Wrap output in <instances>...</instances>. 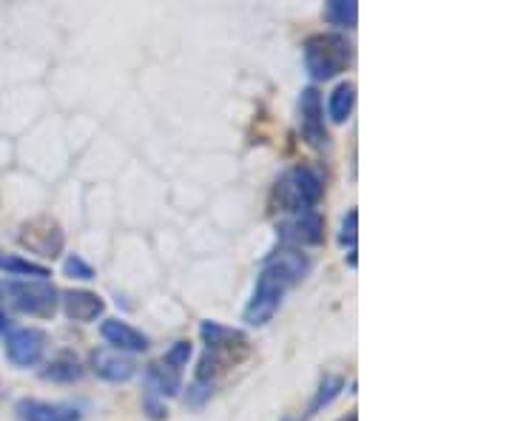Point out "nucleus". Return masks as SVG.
Instances as JSON below:
<instances>
[{
  "label": "nucleus",
  "mask_w": 512,
  "mask_h": 421,
  "mask_svg": "<svg viewBox=\"0 0 512 421\" xmlns=\"http://www.w3.org/2000/svg\"><path fill=\"white\" fill-rule=\"evenodd\" d=\"M200 336L205 342V353H202L200 367H197V379L191 387V402L202 404L205 399H211L214 387L220 382L225 373H231L234 367H239L248 353H251V342L245 336V330L225 328L220 322H202Z\"/></svg>",
  "instance_id": "f03ea898"
},
{
  "label": "nucleus",
  "mask_w": 512,
  "mask_h": 421,
  "mask_svg": "<svg viewBox=\"0 0 512 421\" xmlns=\"http://www.w3.org/2000/svg\"><path fill=\"white\" fill-rule=\"evenodd\" d=\"M3 259H6V254H3V251H0V268H3Z\"/></svg>",
  "instance_id": "393cba45"
},
{
  "label": "nucleus",
  "mask_w": 512,
  "mask_h": 421,
  "mask_svg": "<svg viewBox=\"0 0 512 421\" xmlns=\"http://www.w3.org/2000/svg\"><path fill=\"white\" fill-rule=\"evenodd\" d=\"M339 421H359V419H356V416L350 413V416H342V419H339Z\"/></svg>",
  "instance_id": "b1692460"
},
{
  "label": "nucleus",
  "mask_w": 512,
  "mask_h": 421,
  "mask_svg": "<svg viewBox=\"0 0 512 421\" xmlns=\"http://www.w3.org/2000/svg\"><path fill=\"white\" fill-rule=\"evenodd\" d=\"M308 274H311V259H308V254H302L299 248H279L262 265V274L256 279L254 296H251L248 308L242 313V319L251 328L268 325L276 316V311L282 308L285 293L291 291L296 282H302Z\"/></svg>",
  "instance_id": "f257e3e1"
},
{
  "label": "nucleus",
  "mask_w": 512,
  "mask_h": 421,
  "mask_svg": "<svg viewBox=\"0 0 512 421\" xmlns=\"http://www.w3.org/2000/svg\"><path fill=\"white\" fill-rule=\"evenodd\" d=\"M325 18L333 26H345V29H353L356 20H359V3L356 0H330L325 6Z\"/></svg>",
  "instance_id": "f3484780"
},
{
  "label": "nucleus",
  "mask_w": 512,
  "mask_h": 421,
  "mask_svg": "<svg viewBox=\"0 0 512 421\" xmlns=\"http://www.w3.org/2000/svg\"><path fill=\"white\" fill-rule=\"evenodd\" d=\"M60 302H63L66 316L72 322H83V325H89L106 313V299L94 291H66L60 293Z\"/></svg>",
  "instance_id": "9b49d317"
},
{
  "label": "nucleus",
  "mask_w": 512,
  "mask_h": 421,
  "mask_svg": "<svg viewBox=\"0 0 512 421\" xmlns=\"http://www.w3.org/2000/svg\"><path fill=\"white\" fill-rule=\"evenodd\" d=\"M18 242L29 254H37L43 259H57L66 248V234H63L60 222L52 220V217H35V220L20 225Z\"/></svg>",
  "instance_id": "423d86ee"
},
{
  "label": "nucleus",
  "mask_w": 512,
  "mask_h": 421,
  "mask_svg": "<svg viewBox=\"0 0 512 421\" xmlns=\"http://www.w3.org/2000/svg\"><path fill=\"white\" fill-rule=\"evenodd\" d=\"M302 55H305V69L313 80H333L342 72H348L350 60H353V46L345 35L319 32L305 40Z\"/></svg>",
  "instance_id": "20e7f679"
},
{
  "label": "nucleus",
  "mask_w": 512,
  "mask_h": 421,
  "mask_svg": "<svg viewBox=\"0 0 512 421\" xmlns=\"http://www.w3.org/2000/svg\"><path fill=\"white\" fill-rule=\"evenodd\" d=\"M342 387H345V379L342 376H333V373H328L325 379H322V385H319V390H316V396H313L311 407H308V413L305 416H316L322 407H328L339 393H342Z\"/></svg>",
  "instance_id": "a211bd4d"
},
{
  "label": "nucleus",
  "mask_w": 512,
  "mask_h": 421,
  "mask_svg": "<svg viewBox=\"0 0 512 421\" xmlns=\"http://www.w3.org/2000/svg\"><path fill=\"white\" fill-rule=\"evenodd\" d=\"M325 197V180L313 165H293L288 168L271 188V211L274 214H308L316 211V205Z\"/></svg>",
  "instance_id": "7ed1b4c3"
},
{
  "label": "nucleus",
  "mask_w": 512,
  "mask_h": 421,
  "mask_svg": "<svg viewBox=\"0 0 512 421\" xmlns=\"http://www.w3.org/2000/svg\"><path fill=\"white\" fill-rule=\"evenodd\" d=\"M63 274L72 276V279H83V282H89V279H94V268L83 257L72 254V257L63 262Z\"/></svg>",
  "instance_id": "412c9836"
},
{
  "label": "nucleus",
  "mask_w": 512,
  "mask_h": 421,
  "mask_svg": "<svg viewBox=\"0 0 512 421\" xmlns=\"http://www.w3.org/2000/svg\"><path fill=\"white\" fill-rule=\"evenodd\" d=\"M279 239L285 242V248H299V251L305 245H322L325 242V217L319 211L296 214L279 225Z\"/></svg>",
  "instance_id": "1a4fd4ad"
},
{
  "label": "nucleus",
  "mask_w": 512,
  "mask_h": 421,
  "mask_svg": "<svg viewBox=\"0 0 512 421\" xmlns=\"http://www.w3.org/2000/svg\"><path fill=\"white\" fill-rule=\"evenodd\" d=\"M282 421H293V419H282Z\"/></svg>",
  "instance_id": "a878e982"
},
{
  "label": "nucleus",
  "mask_w": 512,
  "mask_h": 421,
  "mask_svg": "<svg viewBox=\"0 0 512 421\" xmlns=\"http://www.w3.org/2000/svg\"><path fill=\"white\" fill-rule=\"evenodd\" d=\"M146 379L148 390L154 396H160V399H171V396H177L183 390V370L171 365V362H165V359H157V362L148 365Z\"/></svg>",
  "instance_id": "4468645a"
},
{
  "label": "nucleus",
  "mask_w": 512,
  "mask_h": 421,
  "mask_svg": "<svg viewBox=\"0 0 512 421\" xmlns=\"http://www.w3.org/2000/svg\"><path fill=\"white\" fill-rule=\"evenodd\" d=\"M0 302H6L9 308L26 316H40V319H52L60 305V293L55 285H49L46 279H9L0 282Z\"/></svg>",
  "instance_id": "39448f33"
},
{
  "label": "nucleus",
  "mask_w": 512,
  "mask_h": 421,
  "mask_svg": "<svg viewBox=\"0 0 512 421\" xmlns=\"http://www.w3.org/2000/svg\"><path fill=\"white\" fill-rule=\"evenodd\" d=\"M299 129L305 143L313 148H325L330 143L328 126H325V109H322V94L316 89H305L299 97Z\"/></svg>",
  "instance_id": "6e6552de"
},
{
  "label": "nucleus",
  "mask_w": 512,
  "mask_h": 421,
  "mask_svg": "<svg viewBox=\"0 0 512 421\" xmlns=\"http://www.w3.org/2000/svg\"><path fill=\"white\" fill-rule=\"evenodd\" d=\"M83 373H86V367L80 365L72 353H60L57 359H52L49 365L40 370V376H43L46 382H57V385H72V382H80V379H83Z\"/></svg>",
  "instance_id": "2eb2a0df"
},
{
  "label": "nucleus",
  "mask_w": 512,
  "mask_h": 421,
  "mask_svg": "<svg viewBox=\"0 0 512 421\" xmlns=\"http://www.w3.org/2000/svg\"><path fill=\"white\" fill-rule=\"evenodd\" d=\"M191 342L188 339H180V342H174L171 348L165 350V362H171V365H177L180 370H185V365H188V359H191Z\"/></svg>",
  "instance_id": "4be33fe9"
},
{
  "label": "nucleus",
  "mask_w": 512,
  "mask_h": 421,
  "mask_svg": "<svg viewBox=\"0 0 512 421\" xmlns=\"http://www.w3.org/2000/svg\"><path fill=\"white\" fill-rule=\"evenodd\" d=\"M356 237H359V211L350 208L348 217L342 222V231H339V245L348 248V254H353L356 251Z\"/></svg>",
  "instance_id": "aec40b11"
},
{
  "label": "nucleus",
  "mask_w": 512,
  "mask_h": 421,
  "mask_svg": "<svg viewBox=\"0 0 512 421\" xmlns=\"http://www.w3.org/2000/svg\"><path fill=\"white\" fill-rule=\"evenodd\" d=\"M0 271H6V274H12V276H35V279H46V276H52L46 265L29 262V259L18 257V254H6Z\"/></svg>",
  "instance_id": "6ab92c4d"
},
{
  "label": "nucleus",
  "mask_w": 512,
  "mask_h": 421,
  "mask_svg": "<svg viewBox=\"0 0 512 421\" xmlns=\"http://www.w3.org/2000/svg\"><path fill=\"white\" fill-rule=\"evenodd\" d=\"M6 359L15 367H35L46 353V333L40 328H15L6 333Z\"/></svg>",
  "instance_id": "0eeeda50"
},
{
  "label": "nucleus",
  "mask_w": 512,
  "mask_h": 421,
  "mask_svg": "<svg viewBox=\"0 0 512 421\" xmlns=\"http://www.w3.org/2000/svg\"><path fill=\"white\" fill-rule=\"evenodd\" d=\"M353 106H356V83H339L333 92H330L328 100V117L330 123H336V126H342V123H348L350 114H353Z\"/></svg>",
  "instance_id": "dca6fc26"
},
{
  "label": "nucleus",
  "mask_w": 512,
  "mask_h": 421,
  "mask_svg": "<svg viewBox=\"0 0 512 421\" xmlns=\"http://www.w3.org/2000/svg\"><path fill=\"white\" fill-rule=\"evenodd\" d=\"M20 421H80V410L74 404L40 402V399H20L15 404Z\"/></svg>",
  "instance_id": "ddd939ff"
},
{
  "label": "nucleus",
  "mask_w": 512,
  "mask_h": 421,
  "mask_svg": "<svg viewBox=\"0 0 512 421\" xmlns=\"http://www.w3.org/2000/svg\"><path fill=\"white\" fill-rule=\"evenodd\" d=\"M9 325H12V322H9V316H6V311L0 308V333H9Z\"/></svg>",
  "instance_id": "5701e85b"
},
{
  "label": "nucleus",
  "mask_w": 512,
  "mask_h": 421,
  "mask_svg": "<svg viewBox=\"0 0 512 421\" xmlns=\"http://www.w3.org/2000/svg\"><path fill=\"white\" fill-rule=\"evenodd\" d=\"M100 336L106 339V345L111 350H120V353H146L148 350L146 333L131 328L123 319H106L100 325Z\"/></svg>",
  "instance_id": "9d476101"
},
{
  "label": "nucleus",
  "mask_w": 512,
  "mask_h": 421,
  "mask_svg": "<svg viewBox=\"0 0 512 421\" xmlns=\"http://www.w3.org/2000/svg\"><path fill=\"white\" fill-rule=\"evenodd\" d=\"M92 370L100 376V379H106V382H114V385H120V382H128V379H134V373H137V365L123 356L120 350H111V348H100L92 353Z\"/></svg>",
  "instance_id": "f8f14e48"
}]
</instances>
